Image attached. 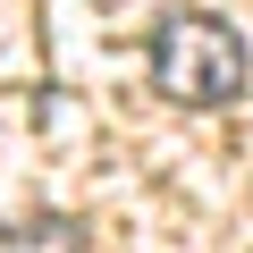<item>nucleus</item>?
Listing matches in <instances>:
<instances>
[{"mask_svg":"<svg viewBox=\"0 0 253 253\" xmlns=\"http://www.w3.org/2000/svg\"><path fill=\"white\" fill-rule=\"evenodd\" d=\"M152 84L186 110H219L245 93V34L219 17H169L152 34Z\"/></svg>","mask_w":253,"mask_h":253,"instance_id":"f257e3e1","label":"nucleus"},{"mask_svg":"<svg viewBox=\"0 0 253 253\" xmlns=\"http://www.w3.org/2000/svg\"><path fill=\"white\" fill-rule=\"evenodd\" d=\"M0 253H84V228L59 219V211H42L26 228H0Z\"/></svg>","mask_w":253,"mask_h":253,"instance_id":"f03ea898","label":"nucleus"}]
</instances>
